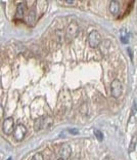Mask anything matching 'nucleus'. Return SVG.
Wrapping results in <instances>:
<instances>
[{"instance_id": "obj_1", "label": "nucleus", "mask_w": 137, "mask_h": 160, "mask_svg": "<svg viewBox=\"0 0 137 160\" xmlns=\"http://www.w3.org/2000/svg\"><path fill=\"white\" fill-rule=\"evenodd\" d=\"M52 124V119L49 116H43L35 120L34 122V129L36 132H39L41 129H44L46 127H49Z\"/></svg>"}, {"instance_id": "obj_2", "label": "nucleus", "mask_w": 137, "mask_h": 160, "mask_svg": "<svg viewBox=\"0 0 137 160\" xmlns=\"http://www.w3.org/2000/svg\"><path fill=\"white\" fill-rule=\"evenodd\" d=\"M78 32H79V26L76 22H72L71 24H68V26L66 29V35H64L67 42L72 41L78 35Z\"/></svg>"}, {"instance_id": "obj_3", "label": "nucleus", "mask_w": 137, "mask_h": 160, "mask_svg": "<svg viewBox=\"0 0 137 160\" xmlns=\"http://www.w3.org/2000/svg\"><path fill=\"white\" fill-rule=\"evenodd\" d=\"M102 42V36L99 32L91 31L88 35V44L91 47H97Z\"/></svg>"}, {"instance_id": "obj_4", "label": "nucleus", "mask_w": 137, "mask_h": 160, "mask_svg": "<svg viewBox=\"0 0 137 160\" xmlns=\"http://www.w3.org/2000/svg\"><path fill=\"white\" fill-rule=\"evenodd\" d=\"M122 89H123V86H122L121 81H120V80H118V79H115L114 81L111 82V97H114L115 99H118V98L121 96Z\"/></svg>"}, {"instance_id": "obj_5", "label": "nucleus", "mask_w": 137, "mask_h": 160, "mask_svg": "<svg viewBox=\"0 0 137 160\" xmlns=\"http://www.w3.org/2000/svg\"><path fill=\"white\" fill-rule=\"evenodd\" d=\"M26 133H27L26 126L23 125V124H19V125L16 126V128H14L13 139L17 142H21L25 138V136H26Z\"/></svg>"}, {"instance_id": "obj_6", "label": "nucleus", "mask_w": 137, "mask_h": 160, "mask_svg": "<svg viewBox=\"0 0 137 160\" xmlns=\"http://www.w3.org/2000/svg\"><path fill=\"white\" fill-rule=\"evenodd\" d=\"M13 128L14 127V120L12 117H8L6 118L4 121H3V124H2V129H3V132L6 133V134H10L12 132H14Z\"/></svg>"}, {"instance_id": "obj_7", "label": "nucleus", "mask_w": 137, "mask_h": 160, "mask_svg": "<svg viewBox=\"0 0 137 160\" xmlns=\"http://www.w3.org/2000/svg\"><path fill=\"white\" fill-rule=\"evenodd\" d=\"M71 154H72V148H71L70 145L63 144V146L60 147V150H59L60 158L64 159V160H67V159L70 158Z\"/></svg>"}, {"instance_id": "obj_8", "label": "nucleus", "mask_w": 137, "mask_h": 160, "mask_svg": "<svg viewBox=\"0 0 137 160\" xmlns=\"http://www.w3.org/2000/svg\"><path fill=\"white\" fill-rule=\"evenodd\" d=\"M27 10V3L26 2H21L20 4H17V12H16V19L17 20H21L25 17V13H26Z\"/></svg>"}, {"instance_id": "obj_9", "label": "nucleus", "mask_w": 137, "mask_h": 160, "mask_svg": "<svg viewBox=\"0 0 137 160\" xmlns=\"http://www.w3.org/2000/svg\"><path fill=\"white\" fill-rule=\"evenodd\" d=\"M120 9V4L118 1H111L110 3V12L113 14H117Z\"/></svg>"}, {"instance_id": "obj_10", "label": "nucleus", "mask_w": 137, "mask_h": 160, "mask_svg": "<svg viewBox=\"0 0 137 160\" xmlns=\"http://www.w3.org/2000/svg\"><path fill=\"white\" fill-rule=\"evenodd\" d=\"M35 22H36V13L34 10H31L30 13H29L27 17V23L30 25V26H33L35 24Z\"/></svg>"}, {"instance_id": "obj_11", "label": "nucleus", "mask_w": 137, "mask_h": 160, "mask_svg": "<svg viewBox=\"0 0 137 160\" xmlns=\"http://www.w3.org/2000/svg\"><path fill=\"white\" fill-rule=\"evenodd\" d=\"M120 39H121V42L123 43V44H127L129 42V35L127 33V31L123 29V30L121 31V34H120Z\"/></svg>"}, {"instance_id": "obj_12", "label": "nucleus", "mask_w": 137, "mask_h": 160, "mask_svg": "<svg viewBox=\"0 0 137 160\" xmlns=\"http://www.w3.org/2000/svg\"><path fill=\"white\" fill-rule=\"evenodd\" d=\"M136 143H137V136H134L132 138V140H131L130 146H129V151H130V152L134 151V149L136 147Z\"/></svg>"}, {"instance_id": "obj_13", "label": "nucleus", "mask_w": 137, "mask_h": 160, "mask_svg": "<svg viewBox=\"0 0 137 160\" xmlns=\"http://www.w3.org/2000/svg\"><path fill=\"white\" fill-rule=\"evenodd\" d=\"M94 136L97 138V140H98L99 142H102L103 140V133L100 132V130H98V129L94 130Z\"/></svg>"}, {"instance_id": "obj_14", "label": "nucleus", "mask_w": 137, "mask_h": 160, "mask_svg": "<svg viewBox=\"0 0 137 160\" xmlns=\"http://www.w3.org/2000/svg\"><path fill=\"white\" fill-rule=\"evenodd\" d=\"M32 160H43V155L41 153H37L34 155V157L32 158Z\"/></svg>"}, {"instance_id": "obj_15", "label": "nucleus", "mask_w": 137, "mask_h": 160, "mask_svg": "<svg viewBox=\"0 0 137 160\" xmlns=\"http://www.w3.org/2000/svg\"><path fill=\"white\" fill-rule=\"evenodd\" d=\"M64 3L68 4V5H75L76 1H75V0H64Z\"/></svg>"}, {"instance_id": "obj_16", "label": "nucleus", "mask_w": 137, "mask_h": 160, "mask_svg": "<svg viewBox=\"0 0 137 160\" xmlns=\"http://www.w3.org/2000/svg\"><path fill=\"white\" fill-rule=\"evenodd\" d=\"M137 111V109H136V105L135 103H133V107H132V114H135V112Z\"/></svg>"}, {"instance_id": "obj_17", "label": "nucleus", "mask_w": 137, "mask_h": 160, "mask_svg": "<svg viewBox=\"0 0 137 160\" xmlns=\"http://www.w3.org/2000/svg\"><path fill=\"white\" fill-rule=\"evenodd\" d=\"M70 132H71L72 133H73V134H77V133H78V130H77V129H71Z\"/></svg>"}, {"instance_id": "obj_18", "label": "nucleus", "mask_w": 137, "mask_h": 160, "mask_svg": "<svg viewBox=\"0 0 137 160\" xmlns=\"http://www.w3.org/2000/svg\"><path fill=\"white\" fill-rule=\"evenodd\" d=\"M59 160H64V159H62V158H59Z\"/></svg>"}]
</instances>
